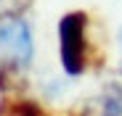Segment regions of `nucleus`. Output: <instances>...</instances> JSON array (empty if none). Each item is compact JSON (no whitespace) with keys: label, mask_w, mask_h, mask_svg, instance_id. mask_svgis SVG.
I'll use <instances>...</instances> for the list:
<instances>
[{"label":"nucleus","mask_w":122,"mask_h":116,"mask_svg":"<svg viewBox=\"0 0 122 116\" xmlns=\"http://www.w3.org/2000/svg\"><path fill=\"white\" fill-rule=\"evenodd\" d=\"M35 58V40L27 18L0 16V69L19 71L27 69Z\"/></svg>","instance_id":"1"},{"label":"nucleus","mask_w":122,"mask_h":116,"mask_svg":"<svg viewBox=\"0 0 122 116\" xmlns=\"http://www.w3.org/2000/svg\"><path fill=\"white\" fill-rule=\"evenodd\" d=\"M82 116H122V87H106L82 108Z\"/></svg>","instance_id":"3"},{"label":"nucleus","mask_w":122,"mask_h":116,"mask_svg":"<svg viewBox=\"0 0 122 116\" xmlns=\"http://www.w3.org/2000/svg\"><path fill=\"white\" fill-rule=\"evenodd\" d=\"M117 40H119V69H122V29H119V37H117Z\"/></svg>","instance_id":"4"},{"label":"nucleus","mask_w":122,"mask_h":116,"mask_svg":"<svg viewBox=\"0 0 122 116\" xmlns=\"http://www.w3.org/2000/svg\"><path fill=\"white\" fill-rule=\"evenodd\" d=\"M19 113H21V116H37V113H35V111H29V108H27V111H19Z\"/></svg>","instance_id":"5"},{"label":"nucleus","mask_w":122,"mask_h":116,"mask_svg":"<svg viewBox=\"0 0 122 116\" xmlns=\"http://www.w3.org/2000/svg\"><path fill=\"white\" fill-rule=\"evenodd\" d=\"M85 13H66L58 21V53L66 74L77 76L85 69Z\"/></svg>","instance_id":"2"}]
</instances>
